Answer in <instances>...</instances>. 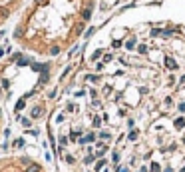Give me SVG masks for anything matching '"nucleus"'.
Instances as JSON below:
<instances>
[{
	"instance_id": "f03ea898",
	"label": "nucleus",
	"mask_w": 185,
	"mask_h": 172,
	"mask_svg": "<svg viewBox=\"0 0 185 172\" xmlns=\"http://www.w3.org/2000/svg\"><path fill=\"white\" fill-rule=\"evenodd\" d=\"M96 6L98 0H28L18 12L12 40L32 56L58 58L80 42Z\"/></svg>"
},
{
	"instance_id": "7ed1b4c3",
	"label": "nucleus",
	"mask_w": 185,
	"mask_h": 172,
	"mask_svg": "<svg viewBox=\"0 0 185 172\" xmlns=\"http://www.w3.org/2000/svg\"><path fill=\"white\" fill-rule=\"evenodd\" d=\"M0 172H50L48 166L32 154H8L0 158Z\"/></svg>"
},
{
	"instance_id": "f257e3e1",
	"label": "nucleus",
	"mask_w": 185,
	"mask_h": 172,
	"mask_svg": "<svg viewBox=\"0 0 185 172\" xmlns=\"http://www.w3.org/2000/svg\"><path fill=\"white\" fill-rule=\"evenodd\" d=\"M54 130L62 172H185V0L108 20Z\"/></svg>"
},
{
	"instance_id": "20e7f679",
	"label": "nucleus",
	"mask_w": 185,
	"mask_h": 172,
	"mask_svg": "<svg viewBox=\"0 0 185 172\" xmlns=\"http://www.w3.org/2000/svg\"><path fill=\"white\" fill-rule=\"evenodd\" d=\"M26 2L28 0H0V26H4L16 12L22 10Z\"/></svg>"
},
{
	"instance_id": "39448f33",
	"label": "nucleus",
	"mask_w": 185,
	"mask_h": 172,
	"mask_svg": "<svg viewBox=\"0 0 185 172\" xmlns=\"http://www.w3.org/2000/svg\"><path fill=\"white\" fill-rule=\"evenodd\" d=\"M4 124H6V118H4V110L0 106V140H2V132H4Z\"/></svg>"
}]
</instances>
